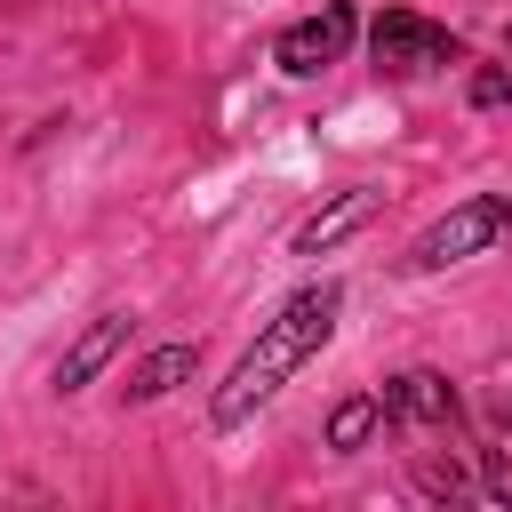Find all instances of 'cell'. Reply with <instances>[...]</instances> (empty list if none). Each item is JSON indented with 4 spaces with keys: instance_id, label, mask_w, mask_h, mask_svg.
<instances>
[{
    "instance_id": "cell-8",
    "label": "cell",
    "mask_w": 512,
    "mask_h": 512,
    "mask_svg": "<svg viewBox=\"0 0 512 512\" xmlns=\"http://www.w3.org/2000/svg\"><path fill=\"white\" fill-rule=\"evenodd\" d=\"M192 360H200L192 344H168V352H152V360L128 376V400H160V392H176V384L192 376Z\"/></svg>"
},
{
    "instance_id": "cell-9",
    "label": "cell",
    "mask_w": 512,
    "mask_h": 512,
    "mask_svg": "<svg viewBox=\"0 0 512 512\" xmlns=\"http://www.w3.org/2000/svg\"><path fill=\"white\" fill-rule=\"evenodd\" d=\"M376 416H384V400H344V408L328 416V448H360V440L376 432Z\"/></svg>"
},
{
    "instance_id": "cell-1",
    "label": "cell",
    "mask_w": 512,
    "mask_h": 512,
    "mask_svg": "<svg viewBox=\"0 0 512 512\" xmlns=\"http://www.w3.org/2000/svg\"><path fill=\"white\" fill-rule=\"evenodd\" d=\"M336 304H344V288L336 280H320V288H296L272 320H264V336L240 352V368H232V384L216 392V424H240V416H256L320 344H328V328H336Z\"/></svg>"
},
{
    "instance_id": "cell-7",
    "label": "cell",
    "mask_w": 512,
    "mask_h": 512,
    "mask_svg": "<svg viewBox=\"0 0 512 512\" xmlns=\"http://www.w3.org/2000/svg\"><path fill=\"white\" fill-rule=\"evenodd\" d=\"M368 216H376V192H344L336 208H320L312 224H296V256H320L328 240H344V232H352V224H368Z\"/></svg>"
},
{
    "instance_id": "cell-10",
    "label": "cell",
    "mask_w": 512,
    "mask_h": 512,
    "mask_svg": "<svg viewBox=\"0 0 512 512\" xmlns=\"http://www.w3.org/2000/svg\"><path fill=\"white\" fill-rule=\"evenodd\" d=\"M472 104H480V112L512 104V64H480V72H472Z\"/></svg>"
},
{
    "instance_id": "cell-4",
    "label": "cell",
    "mask_w": 512,
    "mask_h": 512,
    "mask_svg": "<svg viewBox=\"0 0 512 512\" xmlns=\"http://www.w3.org/2000/svg\"><path fill=\"white\" fill-rule=\"evenodd\" d=\"M344 48H352V8H344V0H328L320 16H304V24L280 32V64H288V72H320V64H336Z\"/></svg>"
},
{
    "instance_id": "cell-3",
    "label": "cell",
    "mask_w": 512,
    "mask_h": 512,
    "mask_svg": "<svg viewBox=\"0 0 512 512\" xmlns=\"http://www.w3.org/2000/svg\"><path fill=\"white\" fill-rule=\"evenodd\" d=\"M368 48H376L384 72H432V64H456V40H448L440 24H424L416 8H384L376 32H368Z\"/></svg>"
},
{
    "instance_id": "cell-2",
    "label": "cell",
    "mask_w": 512,
    "mask_h": 512,
    "mask_svg": "<svg viewBox=\"0 0 512 512\" xmlns=\"http://www.w3.org/2000/svg\"><path fill=\"white\" fill-rule=\"evenodd\" d=\"M512 232V200H496V192H480V200H464V208H448L432 232H416V248H408V264L416 272H440V264H464V256H480V248H496Z\"/></svg>"
},
{
    "instance_id": "cell-5",
    "label": "cell",
    "mask_w": 512,
    "mask_h": 512,
    "mask_svg": "<svg viewBox=\"0 0 512 512\" xmlns=\"http://www.w3.org/2000/svg\"><path fill=\"white\" fill-rule=\"evenodd\" d=\"M384 416H400V424H448V416H456V392H448L432 368H408V376H392Z\"/></svg>"
},
{
    "instance_id": "cell-11",
    "label": "cell",
    "mask_w": 512,
    "mask_h": 512,
    "mask_svg": "<svg viewBox=\"0 0 512 512\" xmlns=\"http://www.w3.org/2000/svg\"><path fill=\"white\" fill-rule=\"evenodd\" d=\"M488 488H496V496H512V464H496V456H488Z\"/></svg>"
},
{
    "instance_id": "cell-6",
    "label": "cell",
    "mask_w": 512,
    "mask_h": 512,
    "mask_svg": "<svg viewBox=\"0 0 512 512\" xmlns=\"http://www.w3.org/2000/svg\"><path fill=\"white\" fill-rule=\"evenodd\" d=\"M120 344H128V312H104V320H96V328H88V336L56 360V384H64V392H80V384H88V376L120 352Z\"/></svg>"
}]
</instances>
